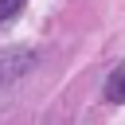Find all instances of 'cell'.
<instances>
[{
  "instance_id": "obj_1",
  "label": "cell",
  "mask_w": 125,
  "mask_h": 125,
  "mask_svg": "<svg viewBox=\"0 0 125 125\" xmlns=\"http://www.w3.org/2000/svg\"><path fill=\"white\" fill-rule=\"evenodd\" d=\"M31 62H35V51H27V47H8V51H0V86L16 82L23 70H31Z\"/></svg>"
},
{
  "instance_id": "obj_2",
  "label": "cell",
  "mask_w": 125,
  "mask_h": 125,
  "mask_svg": "<svg viewBox=\"0 0 125 125\" xmlns=\"http://www.w3.org/2000/svg\"><path fill=\"white\" fill-rule=\"evenodd\" d=\"M105 102H117V105H125V59L109 70V78H105Z\"/></svg>"
},
{
  "instance_id": "obj_3",
  "label": "cell",
  "mask_w": 125,
  "mask_h": 125,
  "mask_svg": "<svg viewBox=\"0 0 125 125\" xmlns=\"http://www.w3.org/2000/svg\"><path fill=\"white\" fill-rule=\"evenodd\" d=\"M20 8H23V0H0V23H4V20H12Z\"/></svg>"
}]
</instances>
